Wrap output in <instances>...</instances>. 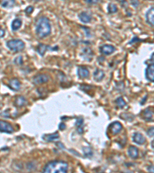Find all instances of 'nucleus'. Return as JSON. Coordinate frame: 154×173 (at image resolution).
<instances>
[{
    "instance_id": "f257e3e1",
    "label": "nucleus",
    "mask_w": 154,
    "mask_h": 173,
    "mask_svg": "<svg viewBox=\"0 0 154 173\" xmlns=\"http://www.w3.org/2000/svg\"><path fill=\"white\" fill-rule=\"evenodd\" d=\"M69 165L66 162L56 160L50 162L45 166L43 173H67Z\"/></svg>"
},
{
    "instance_id": "f03ea898",
    "label": "nucleus",
    "mask_w": 154,
    "mask_h": 173,
    "mask_svg": "<svg viewBox=\"0 0 154 173\" xmlns=\"http://www.w3.org/2000/svg\"><path fill=\"white\" fill-rule=\"evenodd\" d=\"M36 33L39 37L44 38L51 33V25L49 19L46 17L39 18L36 24Z\"/></svg>"
},
{
    "instance_id": "7ed1b4c3",
    "label": "nucleus",
    "mask_w": 154,
    "mask_h": 173,
    "mask_svg": "<svg viewBox=\"0 0 154 173\" xmlns=\"http://www.w3.org/2000/svg\"><path fill=\"white\" fill-rule=\"evenodd\" d=\"M6 45L9 49L13 52H20L25 48L24 43L20 39H12L8 41Z\"/></svg>"
},
{
    "instance_id": "20e7f679",
    "label": "nucleus",
    "mask_w": 154,
    "mask_h": 173,
    "mask_svg": "<svg viewBox=\"0 0 154 173\" xmlns=\"http://www.w3.org/2000/svg\"><path fill=\"white\" fill-rule=\"evenodd\" d=\"M0 131L6 133H13L14 132V128L9 122L0 120Z\"/></svg>"
},
{
    "instance_id": "39448f33",
    "label": "nucleus",
    "mask_w": 154,
    "mask_h": 173,
    "mask_svg": "<svg viewBox=\"0 0 154 173\" xmlns=\"http://www.w3.org/2000/svg\"><path fill=\"white\" fill-rule=\"evenodd\" d=\"M49 79H50V77H49L48 75L38 74L33 78V82L35 85H41V84L47 82Z\"/></svg>"
},
{
    "instance_id": "423d86ee",
    "label": "nucleus",
    "mask_w": 154,
    "mask_h": 173,
    "mask_svg": "<svg viewBox=\"0 0 154 173\" xmlns=\"http://www.w3.org/2000/svg\"><path fill=\"white\" fill-rule=\"evenodd\" d=\"M122 129V124L119 122H114L113 123L110 124V126H109V129L113 135H117L119 134L121 132Z\"/></svg>"
},
{
    "instance_id": "0eeeda50",
    "label": "nucleus",
    "mask_w": 154,
    "mask_h": 173,
    "mask_svg": "<svg viewBox=\"0 0 154 173\" xmlns=\"http://www.w3.org/2000/svg\"><path fill=\"white\" fill-rule=\"evenodd\" d=\"M146 78L149 82L154 81V65L153 63L148 65L146 69Z\"/></svg>"
},
{
    "instance_id": "6e6552de",
    "label": "nucleus",
    "mask_w": 154,
    "mask_h": 173,
    "mask_svg": "<svg viewBox=\"0 0 154 173\" xmlns=\"http://www.w3.org/2000/svg\"><path fill=\"white\" fill-rule=\"evenodd\" d=\"M133 141L138 145H143L146 142V139L141 133H135L133 136Z\"/></svg>"
},
{
    "instance_id": "1a4fd4ad",
    "label": "nucleus",
    "mask_w": 154,
    "mask_h": 173,
    "mask_svg": "<svg viewBox=\"0 0 154 173\" xmlns=\"http://www.w3.org/2000/svg\"><path fill=\"white\" fill-rule=\"evenodd\" d=\"M115 50V47L113 46H110V45H104L102 47H100V52L103 53V55H110L113 52H114Z\"/></svg>"
},
{
    "instance_id": "9d476101",
    "label": "nucleus",
    "mask_w": 154,
    "mask_h": 173,
    "mask_svg": "<svg viewBox=\"0 0 154 173\" xmlns=\"http://www.w3.org/2000/svg\"><path fill=\"white\" fill-rule=\"evenodd\" d=\"M146 22L149 23L151 26H153L154 24V8L151 7L149 10L147 11V13H146Z\"/></svg>"
},
{
    "instance_id": "9b49d317",
    "label": "nucleus",
    "mask_w": 154,
    "mask_h": 173,
    "mask_svg": "<svg viewBox=\"0 0 154 173\" xmlns=\"http://www.w3.org/2000/svg\"><path fill=\"white\" fill-rule=\"evenodd\" d=\"M153 112L152 109H151L150 107L146 109L143 112V118L147 122H150V121L153 120Z\"/></svg>"
},
{
    "instance_id": "f8f14e48",
    "label": "nucleus",
    "mask_w": 154,
    "mask_h": 173,
    "mask_svg": "<svg viewBox=\"0 0 154 173\" xmlns=\"http://www.w3.org/2000/svg\"><path fill=\"white\" fill-rule=\"evenodd\" d=\"M128 155H129V157L132 158V159H137V158H138V148L136 146H133V145L129 146V149H128Z\"/></svg>"
},
{
    "instance_id": "ddd939ff",
    "label": "nucleus",
    "mask_w": 154,
    "mask_h": 173,
    "mask_svg": "<svg viewBox=\"0 0 154 173\" xmlns=\"http://www.w3.org/2000/svg\"><path fill=\"white\" fill-rule=\"evenodd\" d=\"M79 18H80V21L83 22L84 23H88L92 19V16L90 14H89L86 12H83L79 15Z\"/></svg>"
},
{
    "instance_id": "4468645a",
    "label": "nucleus",
    "mask_w": 154,
    "mask_h": 173,
    "mask_svg": "<svg viewBox=\"0 0 154 173\" xmlns=\"http://www.w3.org/2000/svg\"><path fill=\"white\" fill-rule=\"evenodd\" d=\"M93 76H94V79L96 80V81L100 82L103 78H104L105 73L103 70H101V69H97L96 71H95Z\"/></svg>"
},
{
    "instance_id": "2eb2a0df",
    "label": "nucleus",
    "mask_w": 154,
    "mask_h": 173,
    "mask_svg": "<svg viewBox=\"0 0 154 173\" xmlns=\"http://www.w3.org/2000/svg\"><path fill=\"white\" fill-rule=\"evenodd\" d=\"M9 86L13 90L18 91L20 89V81L16 79H13L9 81Z\"/></svg>"
},
{
    "instance_id": "dca6fc26",
    "label": "nucleus",
    "mask_w": 154,
    "mask_h": 173,
    "mask_svg": "<svg viewBox=\"0 0 154 173\" xmlns=\"http://www.w3.org/2000/svg\"><path fill=\"white\" fill-rule=\"evenodd\" d=\"M89 75V72L87 69L83 67H80L78 69V76L81 79L87 78Z\"/></svg>"
},
{
    "instance_id": "f3484780",
    "label": "nucleus",
    "mask_w": 154,
    "mask_h": 173,
    "mask_svg": "<svg viewBox=\"0 0 154 173\" xmlns=\"http://www.w3.org/2000/svg\"><path fill=\"white\" fill-rule=\"evenodd\" d=\"M59 138V135L58 133H55L53 134H50V135H46V136H43V139L46 140L47 142H53L55 141V140L58 139Z\"/></svg>"
},
{
    "instance_id": "a211bd4d",
    "label": "nucleus",
    "mask_w": 154,
    "mask_h": 173,
    "mask_svg": "<svg viewBox=\"0 0 154 173\" xmlns=\"http://www.w3.org/2000/svg\"><path fill=\"white\" fill-rule=\"evenodd\" d=\"M22 25V21L19 19H16L13 21L12 24H11V27L13 31H16L18 29H20V27Z\"/></svg>"
},
{
    "instance_id": "6ab92c4d",
    "label": "nucleus",
    "mask_w": 154,
    "mask_h": 173,
    "mask_svg": "<svg viewBox=\"0 0 154 173\" xmlns=\"http://www.w3.org/2000/svg\"><path fill=\"white\" fill-rule=\"evenodd\" d=\"M76 126L77 127V131L80 134H82L83 133V119L82 118H78L76 120Z\"/></svg>"
},
{
    "instance_id": "aec40b11",
    "label": "nucleus",
    "mask_w": 154,
    "mask_h": 173,
    "mask_svg": "<svg viewBox=\"0 0 154 173\" xmlns=\"http://www.w3.org/2000/svg\"><path fill=\"white\" fill-rule=\"evenodd\" d=\"M26 102V101L25 98L20 95V96L16 97V101H15V104H16V106H18V107H22V106L25 105Z\"/></svg>"
},
{
    "instance_id": "412c9836",
    "label": "nucleus",
    "mask_w": 154,
    "mask_h": 173,
    "mask_svg": "<svg viewBox=\"0 0 154 173\" xmlns=\"http://www.w3.org/2000/svg\"><path fill=\"white\" fill-rule=\"evenodd\" d=\"M83 56H84V58H86V57H88L87 58V60H91V58H92V52L91 51L90 49H89V48H85V49H83Z\"/></svg>"
},
{
    "instance_id": "4be33fe9",
    "label": "nucleus",
    "mask_w": 154,
    "mask_h": 173,
    "mask_svg": "<svg viewBox=\"0 0 154 173\" xmlns=\"http://www.w3.org/2000/svg\"><path fill=\"white\" fill-rule=\"evenodd\" d=\"M47 48H48V46H46V45L44 44H39V46H38L37 47V52L38 53H39V55H42V56H43L45 54V52H46V49H47Z\"/></svg>"
},
{
    "instance_id": "5701e85b",
    "label": "nucleus",
    "mask_w": 154,
    "mask_h": 173,
    "mask_svg": "<svg viewBox=\"0 0 154 173\" xmlns=\"http://www.w3.org/2000/svg\"><path fill=\"white\" fill-rule=\"evenodd\" d=\"M107 10H108V13L112 14V13H116L118 9H117V6L113 3H110L108 5V8H107Z\"/></svg>"
},
{
    "instance_id": "b1692460",
    "label": "nucleus",
    "mask_w": 154,
    "mask_h": 173,
    "mask_svg": "<svg viewBox=\"0 0 154 173\" xmlns=\"http://www.w3.org/2000/svg\"><path fill=\"white\" fill-rule=\"evenodd\" d=\"M116 105L118 106V107H119V109H122L124 106H126V102L123 100V99H122V97L118 98V99L116 100Z\"/></svg>"
},
{
    "instance_id": "393cba45",
    "label": "nucleus",
    "mask_w": 154,
    "mask_h": 173,
    "mask_svg": "<svg viewBox=\"0 0 154 173\" xmlns=\"http://www.w3.org/2000/svg\"><path fill=\"white\" fill-rule=\"evenodd\" d=\"M15 1L12 0V1H4L2 3V6L4 8H9L12 7L13 5H15Z\"/></svg>"
},
{
    "instance_id": "a878e982",
    "label": "nucleus",
    "mask_w": 154,
    "mask_h": 173,
    "mask_svg": "<svg viewBox=\"0 0 154 173\" xmlns=\"http://www.w3.org/2000/svg\"><path fill=\"white\" fill-rule=\"evenodd\" d=\"M83 152L84 154H85L86 156H88V157H91V156H92V150H91L90 148H87V147H85V148H83Z\"/></svg>"
},
{
    "instance_id": "bb28decb",
    "label": "nucleus",
    "mask_w": 154,
    "mask_h": 173,
    "mask_svg": "<svg viewBox=\"0 0 154 173\" xmlns=\"http://www.w3.org/2000/svg\"><path fill=\"white\" fill-rule=\"evenodd\" d=\"M15 63L18 64V65H22L23 64V57L19 56L15 59Z\"/></svg>"
},
{
    "instance_id": "cd10ccee",
    "label": "nucleus",
    "mask_w": 154,
    "mask_h": 173,
    "mask_svg": "<svg viewBox=\"0 0 154 173\" xmlns=\"http://www.w3.org/2000/svg\"><path fill=\"white\" fill-rule=\"evenodd\" d=\"M147 135L149 136V137H153L154 132H153V127L149 128L148 130H147Z\"/></svg>"
},
{
    "instance_id": "c85d7f7f",
    "label": "nucleus",
    "mask_w": 154,
    "mask_h": 173,
    "mask_svg": "<svg viewBox=\"0 0 154 173\" xmlns=\"http://www.w3.org/2000/svg\"><path fill=\"white\" fill-rule=\"evenodd\" d=\"M33 11V7L32 6H29L26 9H25V12L27 13V14H31Z\"/></svg>"
},
{
    "instance_id": "c756f323",
    "label": "nucleus",
    "mask_w": 154,
    "mask_h": 173,
    "mask_svg": "<svg viewBox=\"0 0 154 173\" xmlns=\"http://www.w3.org/2000/svg\"><path fill=\"white\" fill-rule=\"evenodd\" d=\"M59 129H60V130H63V129H66V125L64 123H60L59 126Z\"/></svg>"
},
{
    "instance_id": "7c9ffc66",
    "label": "nucleus",
    "mask_w": 154,
    "mask_h": 173,
    "mask_svg": "<svg viewBox=\"0 0 154 173\" xmlns=\"http://www.w3.org/2000/svg\"><path fill=\"white\" fill-rule=\"evenodd\" d=\"M4 35H5V30L2 28H0V38L3 37Z\"/></svg>"
},
{
    "instance_id": "2f4dec72",
    "label": "nucleus",
    "mask_w": 154,
    "mask_h": 173,
    "mask_svg": "<svg viewBox=\"0 0 154 173\" xmlns=\"http://www.w3.org/2000/svg\"><path fill=\"white\" fill-rule=\"evenodd\" d=\"M131 3H132V5H134L135 7H137V6L139 5V2H137V1H132Z\"/></svg>"
},
{
    "instance_id": "473e14b6",
    "label": "nucleus",
    "mask_w": 154,
    "mask_h": 173,
    "mask_svg": "<svg viewBox=\"0 0 154 173\" xmlns=\"http://www.w3.org/2000/svg\"><path fill=\"white\" fill-rule=\"evenodd\" d=\"M148 170H149V172L153 173V167H152V166H149V168H148Z\"/></svg>"
},
{
    "instance_id": "72a5a7b5",
    "label": "nucleus",
    "mask_w": 154,
    "mask_h": 173,
    "mask_svg": "<svg viewBox=\"0 0 154 173\" xmlns=\"http://www.w3.org/2000/svg\"><path fill=\"white\" fill-rule=\"evenodd\" d=\"M135 41H139V39H137V37H135V38H133V40H131L130 42H129V44H131L132 43H134Z\"/></svg>"
},
{
    "instance_id": "f704fd0d",
    "label": "nucleus",
    "mask_w": 154,
    "mask_h": 173,
    "mask_svg": "<svg viewBox=\"0 0 154 173\" xmlns=\"http://www.w3.org/2000/svg\"><path fill=\"white\" fill-rule=\"evenodd\" d=\"M86 2H88V3H96V2H96H96H95V1H94V2H93V1H89V0H86Z\"/></svg>"
},
{
    "instance_id": "c9c22d12",
    "label": "nucleus",
    "mask_w": 154,
    "mask_h": 173,
    "mask_svg": "<svg viewBox=\"0 0 154 173\" xmlns=\"http://www.w3.org/2000/svg\"><path fill=\"white\" fill-rule=\"evenodd\" d=\"M152 148H153V141H152Z\"/></svg>"
},
{
    "instance_id": "e433bc0d",
    "label": "nucleus",
    "mask_w": 154,
    "mask_h": 173,
    "mask_svg": "<svg viewBox=\"0 0 154 173\" xmlns=\"http://www.w3.org/2000/svg\"><path fill=\"white\" fill-rule=\"evenodd\" d=\"M2 103H0V109H1V108H2Z\"/></svg>"
}]
</instances>
